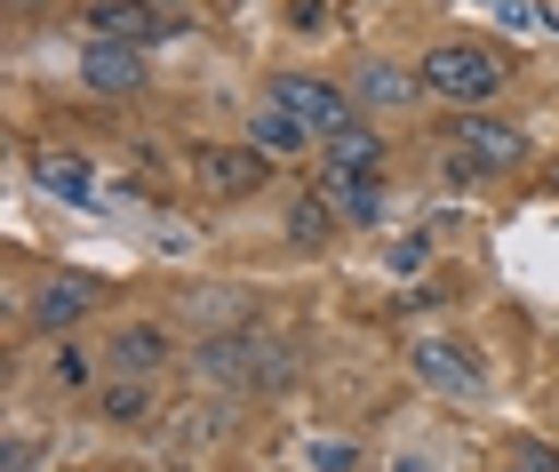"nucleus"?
<instances>
[{
	"instance_id": "obj_1",
	"label": "nucleus",
	"mask_w": 559,
	"mask_h": 472,
	"mask_svg": "<svg viewBox=\"0 0 559 472\" xmlns=\"http://www.w3.org/2000/svg\"><path fill=\"white\" fill-rule=\"evenodd\" d=\"M424 88L440 96V105L479 113V105L503 88V57H496L488 40H440V48L424 57Z\"/></svg>"
},
{
	"instance_id": "obj_2",
	"label": "nucleus",
	"mask_w": 559,
	"mask_h": 472,
	"mask_svg": "<svg viewBox=\"0 0 559 472\" xmlns=\"http://www.w3.org/2000/svg\"><path fill=\"white\" fill-rule=\"evenodd\" d=\"M272 105L288 113V120H304V137H320V144H336V137L360 129L352 96H344L336 81H320V72H280V81H272Z\"/></svg>"
},
{
	"instance_id": "obj_3",
	"label": "nucleus",
	"mask_w": 559,
	"mask_h": 472,
	"mask_svg": "<svg viewBox=\"0 0 559 472\" xmlns=\"http://www.w3.org/2000/svg\"><path fill=\"white\" fill-rule=\"evenodd\" d=\"M192 368L209 385H224V392H257L264 385V337L257 329H224V337H209L192 353Z\"/></svg>"
},
{
	"instance_id": "obj_4",
	"label": "nucleus",
	"mask_w": 559,
	"mask_h": 472,
	"mask_svg": "<svg viewBox=\"0 0 559 472\" xmlns=\"http://www.w3.org/2000/svg\"><path fill=\"white\" fill-rule=\"evenodd\" d=\"M192 177L216 192V201H248V192H264L272 161L257 153V144H200L192 153Z\"/></svg>"
},
{
	"instance_id": "obj_5",
	"label": "nucleus",
	"mask_w": 559,
	"mask_h": 472,
	"mask_svg": "<svg viewBox=\"0 0 559 472\" xmlns=\"http://www.w3.org/2000/svg\"><path fill=\"white\" fill-rule=\"evenodd\" d=\"M408 361H416V377H424V385H440V392H448V401H479V392H488V368H479L455 337H416V344H408Z\"/></svg>"
},
{
	"instance_id": "obj_6",
	"label": "nucleus",
	"mask_w": 559,
	"mask_h": 472,
	"mask_svg": "<svg viewBox=\"0 0 559 472\" xmlns=\"http://www.w3.org/2000/svg\"><path fill=\"white\" fill-rule=\"evenodd\" d=\"M105 281L96 272H48L40 281V296H33V320L40 329H72V320H88V312H105Z\"/></svg>"
},
{
	"instance_id": "obj_7",
	"label": "nucleus",
	"mask_w": 559,
	"mask_h": 472,
	"mask_svg": "<svg viewBox=\"0 0 559 472\" xmlns=\"http://www.w3.org/2000/svg\"><path fill=\"white\" fill-rule=\"evenodd\" d=\"M81 81L96 96H136L144 88V48L136 40H88L81 48Z\"/></svg>"
},
{
	"instance_id": "obj_8",
	"label": "nucleus",
	"mask_w": 559,
	"mask_h": 472,
	"mask_svg": "<svg viewBox=\"0 0 559 472\" xmlns=\"http://www.w3.org/2000/svg\"><path fill=\"white\" fill-rule=\"evenodd\" d=\"M455 144H464L472 168H520V161H527V137L512 129V120H488V113H464V120H455Z\"/></svg>"
},
{
	"instance_id": "obj_9",
	"label": "nucleus",
	"mask_w": 559,
	"mask_h": 472,
	"mask_svg": "<svg viewBox=\"0 0 559 472\" xmlns=\"http://www.w3.org/2000/svg\"><path fill=\"white\" fill-rule=\"evenodd\" d=\"M320 201H336L344 225H384V177H352V168L320 161Z\"/></svg>"
},
{
	"instance_id": "obj_10",
	"label": "nucleus",
	"mask_w": 559,
	"mask_h": 472,
	"mask_svg": "<svg viewBox=\"0 0 559 472\" xmlns=\"http://www.w3.org/2000/svg\"><path fill=\"white\" fill-rule=\"evenodd\" d=\"M160 33V9L152 0H88V40H152Z\"/></svg>"
},
{
	"instance_id": "obj_11",
	"label": "nucleus",
	"mask_w": 559,
	"mask_h": 472,
	"mask_svg": "<svg viewBox=\"0 0 559 472\" xmlns=\"http://www.w3.org/2000/svg\"><path fill=\"white\" fill-rule=\"evenodd\" d=\"M168 329L160 320H129V329H112V368L120 377H152V368H168Z\"/></svg>"
},
{
	"instance_id": "obj_12",
	"label": "nucleus",
	"mask_w": 559,
	"mask_h": 472,
	"mask_svg": "<svg viewBox=\"0 0 559 472\" xmlns=\"http://www.w3.org/2000/svg\"><path fill=\"white\" fill-rule=\"evenodd\" d=\"M33 185L57 192V201H96L88 161H81V153H57V144H48V153H33Z\"/></svg>"
},
{
	"instance_id": "obj_13",
	"label": "nucleus",
	"mask_w": 559,
	"mask_h": 472,
	"mask_svg": "<svg viewBox=\"0 0 559 472\" xmlns=\"http://www.w3.org/2000/svg\"><path fill=\"white\" fill-rule=\"evenodd\" d=\"M248 144H257L264 161H296V153H304V144H312V137H304V120H288L280 105H264L257 120H248Z\"/></svg>"
},
{
	"instance_id": "obj_14",
	"label": "nucleus",
	"mask_w": 559,
	"mask_h": 472,
	"mask_svg": "<svg viewBox=\"0 0 559 472\" xmlns=\"http://www.w3.org/2000/svg\"><path fill=\"white\" fill-rule=\"evenodd\" d=\"M328 168H352V177H384V137H376L368 120H360L352 137L328 144Z\"/></svg>"
},
{
	"instance_id": "obj_15",
	"label": "nucleus",
	"mask_w": 559,
	"mask_h": 472,
	"mask_svg": "<svg viewBox=\"0 0 559 472\" xmlns=\"http://www.w3.org/2000/svg\"><path fill=\"white\" fill-rule=\"evenodd\" d=\"M416 88H424V81H408V72H392V64H368V72H360V105H376V113L416 105Z\"/></svg>"
},
{
	"instance_id": "obj_16",
	"label": "nucleus",
	"mask_w": 559,
	"mask_h": 472,
	"mask_svg": "<svg viewBox=\"0 0 559 472\" xmlns=\"http://www.w3.org/2000/svg\"><path fill=\"white\" fill-rule=\"evenodd\" d=\"M328 233H336V209H320V201H296V209H288V240H296V248H320Z\"/></svg>"
},
{
	"instance_id": "obj_17",
	"label": "nucleus",
	"mask_w": 559,
	"mask_h": 472,
	"mask_svg": "<svg viewBox=\"0 0 559 472\" xmlns=\"http://www.w3.org/2000/svg\"><path fill=\"white\" fill-rule=\"evenodd\" d=\"M144 409H152V392H144V385H112V392H105V416H112V425H136Z\"/></svg>"
},
{
	"instance_id": "obj_18",
	"label": "nucleus",
	"mask_w": 559,
	"mask_h": 472,
	"mask_svg": "<svg viewBox=\"0 0 559 472\" xmlns=\"http://www.w3.org/2000/svg\"><path fill=\"white\" fill-rule=\"evenodd\" d=\"M312 464H320V472H352V449H344V440H320Z\"/></svg>"
},
{
	"instance_id": "obj_19",
	"label": "nucleus",
	"mask_w": 559,
	"mask_h": 472,
	"mask_svg": "<svg viewBox=\"0 0 559 472\" xmlns=\"http://www.w3.org/2000/svg\"><path fill=\"white\" fill-rule=\"evenodd\" d=\"M424 257H431L424 240H400V248H392V272H424Z\"/></svg>"
},
{
	"instance_id": "obj_20",
	"label": "nucleus",
	"mask_w": 559,
	"mask_h": 472,
	"mask_svg": "<svg viewBox=\"0 0 559 472\" xmlns=\"http://www.w3.org/2000/svg\"><path fill=\"white\" fill-rule=\"evenodd\" d=\"M512 472H559V457H551V449H520V464H512Z\"/></svg>"
},
{
	"instance_id": "obj_21",
	"label": "nucleus",
	"mask_w": 559,
	"mask_h": 472,
	"mask_svg": "<svg viewBox=\"0 0 559 472\" xmlns=\"http://www.w3.org/2000/svg\"><path fill=\"white\" fill-rule=\"evenodd\" d=\"M152 9H185V0H152Z\"/></svg>"
},
{
	"instance_id": "obj_22",
	"label": "nucleus",
	"mask_w": 559,
	"mask_h": 472,
	"mask_svg": "<svg viewBox=\"0 0 559 472\" xmlns=\"http://www.w3.org/2000/svg\"><path fill=\"white\" fill-rule=\"evenodd\" d=\"M9 9H40V0H9Z\"/></svg>"
},
{
	"instance_id": "obj_23",
	"label": "nucleus",
	"mask_w": 559,
	"mask_h": 472,
	"mask_svg": "<svg viewBox=\"0 0 559 472\" xmlns=\"http://www.w3.org/2000/svg\"><path fill=\"white\" fill-rule=\"evenodd\" d=\"M551 185H559V168H551Z\"/></svg>"
}]
</instances>
